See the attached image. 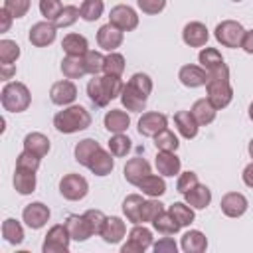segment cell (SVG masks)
I'll return each instance as SVG.
<instances>
[{"mask_svg": "<svg viewBox=\"0 0 253 253\" xmlns=\"http://www.w3.org/2000/svg\"><path fill=\"white\" fill-rule=\"evenodd\" d=\"M51 144H49V138L43 134V132H28L24 136V150H30L34 152L36 156L43 158L47 152H49Z\"/></svg>", "mask_w": 253, "mask_h": 253, "instance_id": "28", "label": "cell"}, {"mask_svg": "<svg viewBox=\"0 0 253 253\" xmlns=\"http://www.w3.org/2000/svg\"><path fill=\"white\" fill-rule=\"evenodd\" d=\"M61 73L67 79H79V77H83L87 73L83 55H65L61 59Z\"/></svg>", "mask_w": 253, "mask_h": 253, "instance_id": "29", "label": "cell"}, {"mask_svg": "<svg viewBox=\"0 0 253 253\" xmlns=\"http://www.w3.org/2000/svg\"><path fill=\"white\" fill-rule=\"evenodd\" d=\"M174 125H176L178 132H180L184 138L190 140V138H196V136H198L200 125L196 123V119L192 117L190 111H178V113L174 115Z\"/></svg>", "mask_w": 253, "mask_h": 253, "instance_id": "26", "label": "cell"}, {"mask_svg": "<svg viewBox=\"0 0 253 253\" xmlns=\"http://www.w3.org/2000/svg\"><path fill=\"white\" fill-rule=\"evenodd\" d=\"M123 38H125V32L119 30L117 26H113L111 22H109V24H103V26L97 30V43H99V47H103L105 51H115L117 47H121Z\"/></svg>", "mask_w": 253, "mask_h": 253, "instance_id": "14", "label": "cell"}, {"mask_svg": "<svg viewBox=\"0 0 253 253\" xmlns=\"http://www.w3.org/2000/svg\"><path fill=\"white\" fill-rule=\"evenodd\" d=\"M49 215H51V211L43 202H32L22 211V219L26 221V225L30 229H42L49 221Z\"/></svg>", "mask_w": 253, "mask_h": 253, "instance_id": "12", "label": "cell"}, {"mask_svg": "<svg viewBox=\"0 0 253 253\" xmlns=\"http://www.w3.org/2000/svg\"><path fill=\"white\" fill-rule=\"evenodd\" d=\"M219 206H221L223 215H227V217H241V215L247 211L249 202H247V198H245L243 194H239V192H227V194L221 198Z\"/></svg>", "mask_w": 253, "mask_h": 253, "instance_id": "16", "label": "cell"}, {"mask_svg": "<svg viewBox=\"0 0 253 253\" xmlns=\"http://www.w3.org/2000/svg\"><path fill=\"white\" fill-rule=\"evenodd\" d=\"M89 192V182L81 176V174H65L61 180H59V194L69 200V202H79L87 196Z\"/></svg>", "mask_w": 253, "mask_h": 253, "instance_id": "6", "label": "cell"}, {"mask_svg": "<svg viewBox=\"0 0 253 253\" xmlns=\"http://www.w3.org/2000/svg\"><path fill=\"white\" fill-rule=\"evenodd\" d=\"M140 190H142V194H146V196H150V198H160L164 192H166V182H164V178L162 176H156V174H148V176H144L138 184H136Z\"/></svg>", "mask_w": 253, "mask_h": 253, "instance_id": "32", "label": "cell"}, {"mask_svg": "<svg viewBox=\"0 0 253 253\" xmlns=\"http://www.w3.org/2000/svg\"><path fill=\"white\" fill-rule=\"evenodd\" d=\"M0 103L4 107V111L10 113H24L30 103H32V95L30 89L20 83V81H10L4 85L2 93H0Z\"/></svg>", "mask_w": 253, "mask_h": 253, "instance_id": "4", "label": "cell"}, {"mask_svg": "<svg viewBox=\"0 0 253 253\" xmlns=\"http://www.w3.org/2000/svg\"><path fill=\"white\" fill-rule=\"evenodd\" d=\"M154 146L158 150H170V152H176L180 142H178V136L166 126L164 130H160L156 136H154Z\"/></svg>", "mask_w": 253, "mask_h": 253, "instance_id": "44", "label": "cell"}, {"mask_svg": "<svg viewBox=\"0 0 253 253\" xmlns=\"http://www.w3.org/2000/svg\"><path fill=\"white\" fill-rule=\"evenodd\" d=\"M85 168H89L95 176H107V174H111L113 168H115V158H113L111 152H107V150H103V148H97L95 154L89 158V162H87Z\"/></svg>", "mask_w": 253, "mask_h": 253, "instance_id": "18", "label": "cell"}, {"mask_svg": "<svg viewBox=\"0 0 253 253\" xmlns=\"http://www.w3.org/2000/svg\"><path fill=\"white\" fill-rule=\"evenodd\" d=\"M148 247H152V231L140 223H134V227L128 231L126 243L121 247V253H144Z\"/></svg>", "mask_w": 253, "mask_h": 253, "instance_id": "8", "label": "cell"}, {"mask_svg": "<svg viewBox=\"0 0 253 253\" xmlns=\"http://www.w3.org/2000/svg\"><path fill=\"white\" fill-rule=\"evenodd\" d=\"M83 59H85V67H87V73H91V75H97V73H101V71H103V65H105V55H103V53L89 49V51L83 55Z\"/></svg>", "mask_w": 253, "mask_h": 253, "instance_id": "48", "label": "cell"}, {"mask_svg": "<svg viewBox=\"0 0 253 253\" xmlns=\"http://www.w3.org/2000/svg\"><path fill=\"white\" fill-rule=\"evenodd\" d=\"M142 196L140 194H128L123 200V213L130 223H142L140 221V210H142Z\"/></svg>", "mask_w": 253, "mask_h": 253, "instance_id": "33", "label": "cell"}, {"mask_svg": "<svg viewBox=\"0 0 253 253\" xmlns=\"http://www.w3.org/2000/svg\"><path fill=\"white\" fill-rule=\"evenodd\" d=\"M97 148H101V144H99L95 138H83V140H79V142L75 144V150H73L75 160H77L81 166H87L89 158L95 154Z\"/></svg>", "mask_w": 253, "mask_h": 253, "instance_id": "37", "label": "cell"}, {"mask_svg": "<svg viewBox=\"0 0 253 253\" xmlns=\"http://www.w3.org/2000/svg\"><path fill=\"white\" fill-rule=\"evenodd\" d=\"M103 10H105V4L103 0H83V4L79 6V12H81V18L85 22H95L103 16Z\"/></svg>", "mask_w": 253, "mask_h": 253, "instance_id": "41", "label": "cell"}, {"mask_svg": "<svg viewBox=\"0 0 253 253\" xmlns=\"http://www.w3.org/2000/svg\"><path fill=\"white\" fill-rule=\"evenodd\" d=\"M53 126L57 132L73 134V132H79L91 126V115L81 105H69L53 117Z\"/></svg>", "mask_w": 253, "mask_h": 253, "instance_id": "3", "label": "cell"}, {"mask_svg": "<svg viewBox=\"0 0 253 253\" xmlns=\"http://www.w3.org/2000/svg\"><path fill=\"white\" fill-rule=\"evenodd\" d=\"M152 227L158 231V233H162V235H174V233H178L180 231V223L170 215V211H162V213H158L154 219H152Z\"/></svg>", "mask_w": 253, "mask_h": 253, "instance_id": "36", "label": "cell"}, {"mask_svg": "<svg viewBox=\"0 0 253 253\" xmlns=\"http://www.w3.org/2000/svg\"><path fill=\"white\" fill-rule=\"evenodd\" d=\"M2 237L8 243H12V245H20L24 241V227H22V223L16 221L14 217L4 219V223H2Z\"/></svg>", "mask_w": 253, "mask_h": 253, "instance_id": "38", "label": "cell"}, {"mask_svg": "<svg viewBox=\"0 0 253 253\" xmlns=\"http://www.w3.org/2000/svg\"><path fill=\"white\" fill-rule=\"evenodd\" d=\"M109 22L113 26H117L119 30H123V32H132L138 26V14L128 4H117V6L111 8Z\"/></svg>", "mask_w": 253, "mask_h": 253, "instance_id": "9", "label": "cell"}, {"mask_svg": "<svg viewBox=\"0 0 253 253\" xmlns=\"http://www.w3.org/2000/svg\"><path fill=\"white\" fill-rule=\"evenodd\" d=\"M198 61L202 63V67H204L208 73L219 69V67L225 63L223 57H221V53H219L215 47H204V49L198 53Z\"/></svg>", "mask_w": 253, "mask_h": 253, "instance_id": "35", "label": "cell"}, {"mask_svg": "<svg viewBox=\"0 0 253 253\" xmlns=\"http://www.w3.org/2000/svg\"><path fill=\"white\" fill-rule=\"evenodd\" d=\"M105 75H113V77H121L125 71V57L117 51H109V55H105V65H103Z\"/></svg>", "mask_w": 253, "mask_h": 253, "instance_id": "42", "label": "cell"}, {"mask_svg": "<svg viewBox=\"0 0 253 253\" xmlns=\"http://www.w3.org/2000/svg\"><path fill=\"white\" fill-rule=\"evenodd\" d=\"M2 8H6L12 18H24L30 10V0H4Z\"/></svg>", "mask_w": 253, "mask_h": 253, "instance_id": "51", "label": "cell"}, {"mask_svg": "<svg viewBox=\"0 0 253 253\" xmlns=\"http://www.w3.org/2000/svg\"><path fill=\"white\" fill-rule=\"evenodd\" d=\"M69 241H71V235H69L65 223H57V225L47 229L42 251L43 253H67L69 251Z\"/></svg>", "mask_w": 253, "mask_h": 253, "instance_id": "7", "label": "cell"}, {"mask_svg": "<svg viewBox=\"0 0 253 253\" xmlns=\"http://www.w3.org/2000/svg\"><path fill=\"white\" fill-rule=\"evenodd\" d=\"M241 47H243V51H245V53H251V55H253V30L245 32L243 42H241Z\"/></svg>", "mask_w": 253, "mask_h": 253, "instance_id": "58", "label": "cell"}, {"mask_svg": "<svg viewBox=\"0 0 253 253\" xmlns=\"http://www.w3.org/2000/svg\"><path fill=\"white\" fill-rule=\"evenodd\" d=\"M79 18H81L79 8L73 6V4H69V6H63V10L59 12V16L53 20V24H55L57 28H69V26H73Z\"/></svg>", "mask_w": 253, "mask_h": 253, "instance_id": "45", "label": "cell"}, {"mask_svg": "<svg viewBox=\"0 0 253 253\" xmlns=\"http://www.w3.org/2000/svg\"><path fill=\"white\" fill-rule=\"evenodd\" d=\"M20 57V45L14 40L0 42V63H14Z\"/></svg>", "mask_w": 253, "mask_h": 253, "instance_id": "46", "label": "cell"}, {"mask_svg": "<svg viewBox=\"0 0 253 253\" xmlns=\"http://www.w3.org/2000/svg\"><path fill=\"white\" fill-rule=\"evenodd\" d=\"M132 140L125 134V132H117V134H113L111 138H109V152L113 154V156H117V158H123V156H126L128 154V150H130V144Z\"/></svg>", "mask_w": 253, "mask_h": 253, "instance_id": "40", "label": "cell"}, {"mask_svg": "<svg viewBox=\"0 0 253 253\" xmlns=\"http://www.w3.org/2000/svg\"><path fill=\"white\" fill-rule=\"evenodd\" d=\"M128 87H132L142 99H146L148 101V95L152 93V79L146 75V73H134L130 79H128V83H126Z\"/></svg>", "mask_w": 253, "mask_h": 253, "instance_id": "43", "label": "cell"}, {"mask_svg": "<svg viewBox=\"0 0 253 253\" xmlns=\"http://www.w3.org/2000/svg\"><path fill=\"white\" fill-rule=\"evenodd\" d=\"M103 125L109 132L117 134V132H125L128 126H130V117L126 115V111L123 109H111L107 111L105 119H103Z\"/></svg>", "mask_w": 253, "mask_h": 253, "instance_id": "23", "label": "cell"}, {"mask_svg": "<svg viewBox=\"0 0 253 253\" xmlns=\"http://www.w3.org/2000/svg\"><path fill=\"white\" fill-rule=\"evenodd\" d=\"M156 170L160 176H174V174H180V158L176 156V152H170V150H158L156 154Z\"/></svg>", "mask_w": 253, "mask_h": 253, "instance_id": "21", "label": "cell"}, {"mask_svg": "<svg viewBox=\"0 0 253 253\" xmlns=\"http://www.w3.org/2000/svg\"><path fill=\"white\" fill-rule=\"evenodd\" d=\"M83 215L87 217V221H89V225H91L93 233H95V235H99V233H101V229H103V225H105V221H107V215H105L101 210H87Z\"/></svg>", "mask_w": 253, "mask_h": 253, "instance_id": "52", "label": "cell"}, {"mask_svg": "<svg viewBox=\"0 0 253 253\" xmlns=\"http://www.w3.org/2000/svg\"><path fill=\"white\" fill-rule=\"evenodd\" d=\"M178 79H180V83H182L184 87L196 89V87H202V85L208 83V71H206L204 67H200V65L188 63V65H182V67H180Z\"/></svg>", "mask_w": 253, "mask_h": 253, "instance_id": "17", "label": "cell"}, {"mask_svg": "<svg viewBox=\"0 0 253 253\" xmlns=\"http://www.w3.org/2000/svg\"><path fill=\"white\" fill-rule=\"evenodd\" d=\"M190 113H192V117L196 119V123H198L200 126H206V125L213 123L217 109H215V107L210 103V99L206 97V99H198V101L192 105Z\"/></svg>", "mask_w": 253, "mask_h": 253, "instance_id": "25", "label": "cell"}, {"mask_svg": "<svg viewBox=\"0 0 253 253\" xmlns=\"http://www.w3.org/2000/svg\"><path fill=\"white\" fill-rule=\"evenodd\" d=\"M231 2H241V0H231Z\"/></svg>", "mask_w": 253, "mask_h": 253, "instance_id": "62", "label": "cell"}, {"mask_svg": "<svg viewBox=\"0 0 253 253\" xmlns=\"http://www.w3.org/2000/svg\"><path fill=\"white\" fill-rule=\"evenodd\" d=\"M206 89H208V99L210 103L219 111V109H225L231 99H233V89H231V83H229V67L223 63L219 69L208 73V83H206Z\"/></svg>", "mask_w": 253, "mask_h": 253, "instance_id": "1", "label": "cell"}, {"mask_svg": "<svg viewBox=\"0 0 253 253\" xmlns=\"http://www.w3.org/2000/svg\"><path fill=\"white\" fill-rule=\"evenodd\" d=\"M196 184H198V174L192 172V170H188V172H182V174H180V178H178V182H176V190L184 196V194H186L188 190H192Z\"/></svg>", "mask_w": 253, "mask_h": 253, "instance_id": "53", "label": "cell"}, {"mask_svg": "<svg viewBox=\"0 0 253 253\" xmlns=\"http://www.w3.org/2000/svg\"><path fill=\"white\" fill-rule=\"evenodd\" d=\"M14 188L22 196H28V194L36 192V172L16 168L14 170Z\"/></svg>", "mask_w": 253, "mask_h": 253, "instance_id": "30", "label": "cell"}, {"mask_svg": "<svg viewBox=\"0 0 253 253\" xmlns=\"http://www.w3.org/2000/svg\"><path fill=\"white\" fill-rule=\"evenodd\" d=\"M121 103L126 111H132V113H140L146 109V99H142L132 87L125 85L123 87V93H121Z\"/></svg>", "mask_w": 253, "mask_h": 253, "instance_id": "34", "label": "cell"}, {"mask_svg": "<svg viewBox=\"0 0 253 253\" xmlns=\"http://www.w3.org/2000/svg\"><path fill=\"white\" fill-rule=\"evenodd\" d=\"M125 83L121 81V77H113V75H93V79L87 83V95L91 99L93 105L97 107H107L113 99L121 97Z\"/></svg>", "mask_w": 253, "mask_h": 253, "instance_id": "2", "label": "cell"}, {"mask_svg": "<svg viewBox=\"0 0 253 253\" xmlns=\"http://www.w3.org/2000/svg\"><path fill=\"white\" fill-rule=\"evenodd\" d=\"M182 40L190 47H204L210 40V32L202 22H188L182 30Z\"/></svg>", "mask_w": 253, "mask_h": 253, "instance_id": "15", "label": "cell"}, {"mask_svg": "<svg viewBox=\"0 0 253 253\" xmlns=\"http://www.w3.org/2000/svg\"><path fill=\"white\" fill-rule=\"evenodd\" d=\"M99 235L103 237L105 243H111V245L113 243H119L126 235V225H125V221L121 217L111 215V217H107V221H105V225H103V229H101Z\"/></svg>", "mask_w": 253, "mask_h": 253, "instance_id": "22", "label": "cell"}, {"mask_svg": "<svg viewBox=\"0 0 253 253\" xmlns=\"http://www.w3.org/2000/svg\"><path fill=\"white\" fill-rule=\"evenodd\" d=\"M168 211H170V215L180 223V227H186V225H190L192 221H194V208L190 206V204H184V202H174L170 208H168Z\"/></svg>", "mask_w": 253, "mask_h": 253, "instance_id": "39", "label": "cell"}, {"mask_svg": "<svg viewBox=\"0 0 253 253\" xmlns=\"http://www.w3.org/2000/svg\"><path fill=\"white\" fill-rule=\"evenodd\" d=\"M65 227H67L71 239H75V241H87L91 235H95L85 215H77V213L67 215V219H65Z\"/></svg>", "mask_w": 253, "mask_h": 253, "instance_id": "19", "label": "cell"}, {"mask_svg": "<svg viewBox=\"0 0 253 253\" xmlns=\"http://www.w3.org/2000/svg\"><path fill=\"white\" fill-rule=\"evenodd\" d=\"M180 245L186 253H204L208 249V237L200 229H190L182 235Z\"/></svg>", "mask_w": 253, "mask_h": 253, "instance_id": "27", "label": "cell"}, {"mask_svg": "<svg viewBox=\"0 0 253 253\" xmlns=\"http://www.w3.org/2000/svg\"><path fill=\"white\" fill-rule=\"evenodd\" d=\"M123 172H125V180H126L128 184L136 186L144 176H148V174H150V164H148L144 158L134 156V158H130V160L125 164Z\"/></svg>", "mask_w": 253, "mask_h": 253, "instance_id": "20", "label": "cell"}, {"mask_svg": "<svg viewBox=\"0 0 253 253\" xmlns=\"http://www.w3.org/2000/svg\"><path fill=\"white\" fill-rule=\"evenodd\" d=\"M241 178H243V184H245V186L253 188V162H249V164L243 168V174H241Z\"/></svg>", "mask_w": 253, "mask_h": 253, "instance_id": "59", "label": "cell"}, {"mask_svg": "<svg viewBox=\"0 0 253 253\" xmlns=\"http://www.w3.org/2000/svg\"><path fill=\"white\" fill-rule=\"evenodd\" d=\"M61 47L67 55H85L89 51V42L81 34H67L61 42Z\"/></svg>", "mask_w": 253, "mask_h": 253, "instance_id": "31", "label": "cell"}, {"mask_svg": "<svg viewBox=\"0 0 253 253\" xmlns=\"http://www.w3.org/2000/svg\"><path fill=\"white\" fill-rule=\"evenodd\" d=\"M247 150H249V156L253 158V138L249 140V146H247Z\"/></svg>", "mask_w": 253, "mask_h": 253, "instance_id": "60", "label": "cell"}, {"mask_svg": "<svg viewBox=\"0 0 253 253\" xmlns=\"http://www.w3.org/2000/svg\"><path fill=\"white\" fill-rule=\"evenodd\" d=\"M166 126H168V117L164 113H158V111L142 113V117L138 119V132L142 136H148V138H154Z\"/></svg>", "mask_w": 253, "mask_h": 253, "instance_id": "11", "label": "cell"}, {"mask_svg": "<svg viewBox=\"0 0 253 253\" xmlns=\"http://www.w3.org/2000/svg\"><path fill=\"white\" fill-rule=\"evenodd\" d=\"M184 200L186 204H190L194 210H206L211 202V190L206 186V184H196L192 190H188L184 194Z\"/></svg>", "mask_w": 253, "mask_h": 253, "instance_id": "24", "label": "cell"}, {"mask_svg": "<svg viewBox=\"0 0 253 253\" xmlns=\"http://www.w3.org/2000/svg\"><path fill=\"white\" fill-rule=\"evenodd\" d=\"M213 36L217 40V43H221L223 47H241V42H243V36H245V28L235 22V20H223L215 26L213 30Z\"/></svg>", "mask_w": 253, "mask_h": 253, "instance_id": "5", "label": "cell"}, {"mask_svg": "<svg viewBox=\"0 0 253 253\" xmlns=\"http://www.w3.org/2000/svg\"><path fill=\"white\" fill-rule=\"evenodd\" d=\"M49 99L53 105H59V107H67L71 105L75 99H77V87L71 79H61V81H55L49 89Z\"/></svg>", "mask_w": 253, "mask_h": 253, "instance_id": "13", "label": "cell"}, {"mask_svg": "<svg viewBox=\"0 0 253 253\" xmlns=\"http://www.w3.org/2000/svg\"><path fill=\"white\" fill-rule=\"evenodd\" d=\"M136 4L142 10V14H148V16L160 14L166 8V0H136Z\"/></svg>", "mask_w": 253, "mask_h": 253, "instance_id": "54", "label": "cell"}, {"mask_svg": "<svg viewBox=\"0 0 253 253\" xmlns=\"http://www.w3.org/2000/svg\"><path fill=\"white\" fill-rule=\"evenodd\" d=\"M0 20H2V22H0V32L4 34V32L10 30V24H12L14 18H12V14H10L6 8H2V10H0Z\"/></svg>", "mask_w": 253, "mask_h": 253, "instance_id": "57", "label": "cell"}, {"mask_svg": "<svg viewBox=\"0 0 253 253\" xmlns=\"http://www.w3.org/2000/svg\"><path fill=\"white\" fill-rule=\"evenodd\" d=\"M164 211V204L162 202H158V200H144V204H142V210H140V221L144 223V221H150L152 223V219L158 215V213H162Z\"/></svg>", "mask_w": 253, "mask_h": 253, "instance_id": "47", "label": "cell"}, {"mask_svg": "<svg viewBox=\"0 0 253 253\" xmlns=\"http://www.w3.org/2000/svg\"><path fill=\"white\" fill-rule=\"evenodd\" d=\"M249 119L253 121V101H251V105H249Z\"/></svg>", "mask_w": 253, "mask_h": 253, "instance_id": "61", "label": "cell"}, {"mask_svg": "<svg viewBox=\"0 0 253 253\" xmlns=\"http://www.w3.org/2000/svg\"><path fill=\"white\" fill-rule=\"evenodd\" d=\"M61 10H63L61 0H40V12H42V16H43L45 20H49V22H53V20L59 16Z\"/></svg>", "mask_w": 253, "mask_h": 253, "instance_id": "50", "label": "cell"}, {"mask_svg": "<svg viewBox=\"0 0 253 253\" xmlns=\"http://www.w3.org/2000/svg\"><path fill=\"white\" fill-rule=\"evenodd\" d=\"M40 162H42L40 156H36V154L30 152V150H22V152L18 154V158H16V168H24V170L38 172Z\"/></svg>", "mask_w": 253, "mask_h": 253, "instance_id": "49", "label": "cell"}, {"mask_svg": "<svg viewBox=\"0 0 253 253\" xmlns=\"http://www.w3.org/2000/svg\"><path fill=\"white\" fill-rule=\"evenodd\" d=\"M16 75V65L14 63H0V79L8 81Z\"/></svg>", "mask_w": 253, "mask_h": 253, "instance_id": "56", "label": "cell"}, {"mask_svg": "<svg viewBox=\"0 0 253 253\" xmlns=\"http://www.w3.org/2000/svg\"><path fill=\"white\" fill-rule=\"evenodd\" d=\"M152 249L156 253H176L178 251V245H176V241L172 237H162L156 243H152Z\"/></svg>", "mask_w": 253, "mask_h": 253, "instance_id": "55", "label": "cell"}, {"mask_svg": "<svg viewBox=\"0 0 253 253\" xmlns=\"http://www.w3.org/2000/svg\"><path fill=\"white\" fill-rule=\"evenodd\" d=\"M55 36H57V26L49 20H43V22H36L30 28L28 40L36 47H47L55 42Z\"/></svg>", "mask_w": 253, "mask_h": 253, "instance_id": "10", "label": "cell"}]
</instances>
